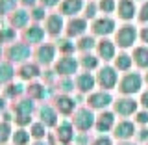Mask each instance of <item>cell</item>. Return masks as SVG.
Masks as SVG:
<instances>
[{
  "instance_id": "6da1fadb",
  "label": "cell",
  "mask_w": 148,
  "mask_h": 145,
  "mask_svg": "<svg viewBox=\"0 0 148 145\" xmlns=\"http://www.w3.org/2000/svg\"><path fill=\"white\" fill-rule=\"evenodd\" d=\"M135 37H137L135 28L133 26H124V28H120L119 34H117V43L120 46H130V45H133Z\"/></svg>"
},
{
  "instance_id": "7a4b0ae2",
  "label": "cell",
  "mask_w": 148,
  "mask_h": 145,
  "mask_svg": "<svg viewBox=\"0 0 148 145\" xmlns=\"http://www.w3.org/2000/svg\"><path fill=\"white\" fill-rule=\"evenodd\" d=\"M74 123H76L78 128L89 130L92 127V123H95V115H92L89 110H80L76 115H74Z\"/></svg>"
},
{
  "instance_id": "3957f363",
  "label": "cell",
  "mask_w": 148,
  "mask_h": 145,
  "mask_svg": "<svg viewBox=\"0 0 148 145\" xmlns=\"http://www.w3.org/2000/svg\"><path fill=\"white\" fill-rule=\"evenodd\" d=\"M139 87H141V76L137 73L128 74L122 80V84H120V89L124 93H135V91H139Z\"/></svg>"
},
{
  "instance_id": "277c9868",
  "label": "cell",
  "mask_w": 148,
  "mask_h": 145,
  "mask_svg": "<svg viewBox=\"0 0 148 145\" xmlns=\"http://www.w3.org/2000/svg\"><path fill=\"white\" fill-rule=\"evenodd\" d=\"M98 82L102 84V87H113L117 82V73L111 67H104L98 74Z\"/></svg>"
},
{
  "instance_id": "5b68a950",
  "label": "cell",
  "mask_w": 148,
  "mask_h": 145,
  "mask_svg": "<svg viewBox=\"0 0 148 145\" xmlns=\"http://www.w3.org/2000/svg\"><path fill=\"white\" fill-rule=\"evenodd\" d=\"M56 71L61 73V74H71V73H74V71H76V60L71 58V56L59 60V63L56 65Z\"/></svg>"
},
{
  "instance_id": "8992f818",
  "label": "cell",
  "mask_w": 148,
  "mask_h": 145,
  "mask_svg": "<svg viewBox=\"0 0 148 145\" xmlns=\"http://www.w3.org/2000/svg\"><path fill=\"white\" fill-rule=\"evenodd\" d=\"M9 56L15 62H22V60H26L30 56V46L28 45H13L9 49Z\"/></svg>"
},
{
  "instance_id": "52a82bcc",
  "label": "cell",
  "mask_w": 148,
  "mask_h": 145,
  "mask_svg": "<svg viewBox=\"0 0 148 145\" xmlns=\"http://www.w3.org/2000/svg\"><path fill=\"white\" fill-rule=\"evenodd\" d=\"M95 32L96 34H100V35H108L113 32V28H115V22L111 21V19H100V21H96L95 22Z\"/></svg>"
},
{
  "instance_id": "ba28073f",
  "label": "cell",
  "mask_w": 148,
  "mask_h": 145,
  "mask_svg": "<svg viewBox=\"0 0 148 145\" xmlns=\"http://www.w3.org/2000/svg\"><path fill=\"white\" fill-rule=\"evenodd\" d=\"M135 108H137V104H135V101H132V99H122V101H119L117 104H115V110H117L119 114H122V115L133 114Z\"/></svg>"
},
{
  "instance_id": "9c48e42d",
  "label": "cell",
  "mask_w": 148,
  "mask_h": 145,
  "mask_svg": "<svg viewBox=\"0 0 148 145\" xmlns=\"http://www.w3.org/2000/svg\"><path fill=\"white\" fill-rule=\"evenodd\" d=\"M89 102H91L92 108H106V106L111 102V97L108 93H95V95H91Z\"/></svg>"
},
{
  "instance_id": "30bf717a",
  "label": "cell",
  "mask_w": 148,
  "mask_h": 145,
  "mask_svg": "<svg viewBox=\"0 0 148 145\" xmlns=\"http://www.w3.org/2000/svg\"><path fill=\"white\" fill-rule=\"evenodd\" d=\"M119 15L122 19H133V15H135V6H133L132 0H122L119 4Z\"/></svg>"
},
{
  "instance_id": "8fae6325",
  "label": "cell",
  "mask_w": 148,
  "mask_h": 145,
  "mask_svg": "<svg viewBox=\"0 0 148 145\" xmlns=\"http://www.w3.org/2000/svg\"><path fill=\"white\" fill-rule=\"evenodd\" d=\"M133 125L132 123H128V121H124V123H119V127L115 128V134H117V138H122V139H126L130 136H133Z\"/></svg>"
},
{
  "instance_id": "7c38bea8",
  "label": "cell",
  "mask_w": 148,
  "mask_h": 145,
  "mask_svg": "<svg viewBox=\"0 0 148 145\" xmlns=\"http://www.w3.org/2000/svg\"><path fill=\"white\" fill-rule=\"evenodd\" d=\"M82 9V0H65L63 6H61V11L65 15H72V13H78Z\"/></svg>"
},
{
  "instance_id": "4fadbf2b",
  "label": "cell",
  "mask_w": 148,
  "mask_h": 145,
  "mask_svg": "<svg viewBox=\"0 0 148 145\" xmlns=\"http://www.w3.org/2000/svg\"><path fill=\"white\" fill-rule=\"evenodd\" d=\"M85 28H87L85 21H82V19H74V21L69 22V34H71V35H80V34L85 32Z\"/></svg>"
},
{
  "instance_id": "5bb4252c",
  "label": "cell",
  "mask_w": 148,
  "mask_h": 145,
  "mask_svg": "<svg viewBox=\"0 0 148 145\" xmlns=\"http://www.w3.org/2000/svg\"><path fill=\"white\" fill-rule=\"evenodd\" d=\"M92 86H95V78H92L89 73L80 74V76H78V87H80L82 91H89Z\"/></svg>"
},
{
  "instance_id": "9a60e30c",
  "label": "cell",
  "mask_w": 148,
  "mask_h": 145,
  "mask_svg": "<svg viewBox=\"0 0 148 145\" xmlns=\"http://www.w3.org/2000/svg\"><path fill=\"white\" fill-rule=\"evenodd\" d=\"M133 58H135L137 65H141V67H148V49H145V46H139V49H135Z\"/></svg>"
},
{
  "instance_id": "2e32d148",
  "label": "cell",
  "mask_w": 148,
  "mask_h": 145,
  "mask_svg": "<svg viewBox=\"0 0 148 145\" xmlns=\"http://www.w3.org/2000/svg\"><path fill=\"white\" fill-rule=\"evenodd\" d=\"M54 54H56V50H54V46H50V45L41 46L39 49V60L43 63H50L54 60Z\"/></svg>"
},
{
  "instance_id": "e0dca14e",
  "label": "cell",
  "mask_w": 148,
  "mask_h": 145,
  "mask_svg": "<svg viewBox=\"0 0 148 145\" xmlns=\"http://www.w3.org/2000/svg\"><path fill=\"white\" fill-rule=\"evenodd\" d=\"M46 26H48V32H50V34H58V32L63 28L61 17H59V15H50L48 17V24H46Z\"/></svg>"
},
{
  "instance_id": "ac0fdd59",
  "label": "cell",
  "mask_w": 148,
  "mask_h": 145,
  "mask_svg": "<svg viewBox=\"0 0 148 145\" xmlns=\"http://www.w3.org/2000/svg\"><path fill=\"white\" fill-rule=\"evenodd\" d=\"M26 37H28V41H32V43H39V41L45 37V32H43V28L34 26V28H30V30L26 32Z\"/></svg>"
},
{
  "instance_id": "d6986e66",
  "label": "cell",
  "mask_w": 148,
  "mask_h": 145,
  "mask_svg": "<svg viewBox=\"0 0 148 145\" xmlns=\"http://www.w3.org/2000/svg\"><path fill=\"white\" fill-rule=\"evenodd\" d=\"M111 125H113V115H111V114H102L100 119H98V123H96V127H98L100 132H106V130L111 128Z\"/></svg>"
},
{
  "instance_id": "ffe728a7",
  "label": "cell",
  "mask_w": 148,
  "mask_h": 145,
  "mask_svg": "<svg viewBox=\"0 0 148 145\" xmlns=\"http://www.w3.org/2000/svg\"><path fill=\"white\" fill-rule=\"evenodd\" d=\"M98 50H100V54L104 56V60H111L113 54H115V49H113V43H111V41H102Z\"/></svg>"
},
{
  "instance_id": "44dd1931",
  "label": "cell",
  "mask_w": 148,
  "mask_h": 145,
  "mask_svg": "<svg viewBox=\"0 0 148 145\" xmlns=\"http://www.w3.org/2000/svg\"><path fill=\"white\" fill-rule=\"evenodd\" d=\"M28 19H30V15H28L24 9H21V11H15V13H13V26L22 28V26L28 22Z\"/></svg>"
},
{
  "instance_id": "7402d4cb",
  "label": "cell",
  "mask_w": 148,
  "mask_h": 145,
  "mask_svg": "<svg viewBox=\"0 0 148 145\" xmlns=\"http://www.w3.org/2000/svg\"><path fill=\"white\" fill-rule=\"evenodd\" d=\"M58 108H59V112H63V114H69V112H72V108H74V101L69 99V97H59Z\"/></svg>"
},
{
  "instance_id": "603a6c76",
  "label": "cell",
  "mask_w": 148,
  "mask_h": 145,
  "mask_svg": "<svg viewBox=\"0 0 148 145\" xmlns=\"http://www.w3.org/2000/svg\"><path fill=\"white\" fill-rule=\"evenodd\" d=\"M41 117H43L45 125H56V112L50 108V106H45L41 110Z\"/></svg>"
},
{
  "instance_id": "cb8c5ba5",
  "label": "cell",
  "mask_w": 148,
  "mask_h": 145,
  "mask_svg": "<svg viewBox=\"0 0 148 145\" xmlns=\"http://www.w3.org/2000/svg\"><path fill=\"white\" fill-rule=\"evenodd\" d=\"M58 136H59V139H61L63 143L71 142V138H72V127H71L69 123H63L61 127H59V132H58Z\"/></svg>"
},
{
  "instance_id": "d4e9b609",
  "label": "cell",
  "mask_w": 148,
  "mask_h": 145,
  "mask_svg": "<svg viewBox=\"0 0 148 145\" xmlns=\"http://www.w3.org/2000/svg\"><path fill=\"white\" fill-rule=\"evenodd\" d=\"M13 67L9 63H0V82H8L13 76Z\"/></svg>"
},
{
  "instance_id": "484cf974",
  "label": "cell",
  "mask_w": 148,
  "mask_h": 145,
  "mask_svg": "<svg viewBox=\"0 0 148 145\" xmlns=\"http://www.w3.org/2000/svg\"><path fill=\"white\" fill-rule=\"evenodd\" d=\"M32 108H34V104H32L30 101H22V102H18L17 112H18V115H30Z\"/></svg>"
},
{
  "instance_id": "4316f807",
  "label": "cell",
  "mask_w": 148,
  "mask_h": 145,
  "mask_svg": "<svg viewBox=\"0 0 148 145\" xmlns=\"http://www.w3.org/2000/svg\"><path fill=\"white\" fill-rule=\"evenodd\" d=\"M21 74H22V78H34V76L39 74V71H37L35 65H24L22 71H21Z\"/></svg>"
},
{
  "instance_id": "83f0119b",
  "label": "cell",
  "mask_w": 148,
  "mask_h": 145,
  "mask_svg": "<svg viewBox=\"0 0 148 145\" xmlns=\"http://www.w3.org/2000/svg\"><path fill=\"white\" fill-rule=\"evenodd\" d=\"M28 93H30L32 97H35V99H41V97H45V89L43 86H39V84H34V86L28 87Z\"/></svg>"
},
{
  "instance_id": "f1b7e54d",
  "label": "cell",
  "mask_w": 148,
  "mask_h": 145,
  "mask_svg": "<svg viewBox=\"0 0 148 145\" xmlns=\"http://www.w3.org/2000/svg\"><path fill=\"white\" fill-rule=\"evenodd\" d=\"M17 0H0V13H8L15 8Z\"/></svg>"
},
{
  "instance_id": "f546056e",
  "label": "cell",
  "mask_w": 148,
  "mask_h": 145,
  "mask_svg": "<svg viewBox=\"0 0 148 145\" xmlns=\"http://www.w3.org/2000/svg\"><path fill=\"white\" fill-rule=\"evenodd\" d=\"M130 65H132V58L126 54H122V56H119L117 58V67L119 69H128Z\"/></svg>"
},
{
  "instance_id": "4dcf8cb0",
  "label": "cell",
  "mask_w": 148,
  "mask_h": 145,
  "mask_svg": "<svg viewBox=\"0 0 148 145\" xmlns=\"http://www.w3.org/2000/svg\"><path fill=\"white\" fill-rule=\"evenodd\" d=\"M13 139H15L17 145H24L28 139H30V136H28L26 130H18V132H15V138H13Z\"/></svg>"
},
{
  "instance_id": "1f68e13d",
  "label": "cell",
  "mask_w": 148,
  "mask_h": 145,
  "mask_svg": "<svg viewBox=\"0 0 148 145\" xmlns=\"http://www.w3.org/2000/svg\"><path fill=\"white\" fill-rule=\"evenodd\" d=\"M100 8L104 9L106 13H111V11H113V8H115V2H113V0H102Z\"/></svg>"
},
{
  "instance_id": "d6a6232c",
  "label": "cell",
  "mask_w": 148,
  "mask_h": 145,
  "mask_svg": "<svg viewBox=\"0 0 148 145\" xmlns=\"http://www.w3.org/2000/svg\"><path fill=\"white\" fill-rule=\"evenodd\" d=\"M8 136H9V125L2 123V125H0V142H6Z\"/></svg>"
},
{
  "instance_id": "836d02e7",
  "label": "cell",
  "mask_w": 148,
  "mask_h": 145,
  "mask_svg": "<svg viewBox=\"0 0 148 145\" xmlns=\"http://www.w3.org/2000/svg\"><path fill=\"white\" fill-rule=\"evenodd\" d=\"M82 63L85 65L87 69H92V67H96V63H98V62H96V58H92V56H85V58L82 60Z\"/></svg>"
},
{
  "instance_id": "e575fe53",
  "label": "cell",
  "mask_w": 148,
  "mask_h": 145,
  "mask_svg": "<svg viewBox=\"0 0 148 145\" xmlns=\"http://www.w3.org/2000/svg\"><path fill=\"white\" fill-rule=\"evenodd\" d=\"M15 37V32L11 30V28H6V30L0 32V41H6V39H13Z\"/></svg>"
},
{
  "instance_id": "d590c367",
  "label": "cell",
  "mask_w": 148,
  "mask_h": 145,
  "mask_svg": "<svg viewBox=\"0 0 148 145\" xmlns=\"http://www.w3.org/2000/svg\"><path fill=\"white\" fill-rule=\"evenodd\" d=\"M92 45H95V41H92V37H85V39H82V41H80V49H82V50L92 49Z\"/></svg>"
},
{
  "instance_id": "8d00e7d4",
  "label": "cell",
  "mask_w": 148,
  "mask_h": 145,
  "mask_svg": "<svg viewBox=\"0 0 148 145\" xmlns=\"http://www.w3.org/2000/svg\"><path fill=\"white\" fill-rule=\"evenodd\" d=\"M32 134H34L35 138H41L45 134V128H43V125H34V128H32Z\"/></svg>"
},
{
  "instance_id": "74e56055",
  "label": "cell",
  "mask_w": 148,
  "mask_h": 145,
  "mask_svg": "<svg viewBox=\"0 0 148 145\" xmlns=\"http://www.w3.org/2000/svg\"><path fill=\"white\" fill-rule=\"evenodd\" d=\"M139 19H141L143 22H145V21H148V4H145V6H143V9H141V15H139Z\"/></svg>"
},
{
  "instance_id": "f35d334b",
  "label": "cell",
  "mask_w": 148,
  "mask_h": 145,
  "mask_svg": "<svg viewBox=\"0 0 148 145\" xmlns=\"http://www.w3.org/2000/svg\"><path fill=\"white\" fill-rule=\"evenodd\" d=\"M59 46H61V50H65V52H69V50L74 49V45L71 43V41H61V45H59Z\"/></svg>"
},
{
  "instance_id": "ab89813d",
  "label": "cell",
  "mask_w": 148,
  "mask_h": 145,
  "mask_svg": "<svg viewBox=\"0 0 148 145\" xmlns=\"http://www.w3.org/2000/svg\"><path fill=\"white\" fill-rule=\"evenodd\" d=\"M34 17H35V19H43V17H45V9H43V8H35V9H34Z\"/></svg>"
},
{
  "instance_id": "60d3db41",
  "label": "cell",
  "mask_w": 148,
  "mask_h": 145,
  "mask_svg": "<svg viewBox=\"0 0 148 145\" xmlns=\"http://www.w3.org/2000/svg\"><path fill=\"white\" fill-rule=\"evenodd\" d=\"M21 87H22V86H11V89L8 91V95H9V97H13V95H17V93H21V91H22Z\"/></svg>"
},
{
  "instance_id": "b9f144b4",
  "label": "cell",
  "mask_w": 148,
  "mask_h": 145,
  "mask_svg": "<svg viewBox=\"0 0 148 145\" xmlns=\"http://www.w3.org/2000/svg\"><path fill=\"white\" fill-rule=\"evenodd\" d=\"M95 4H89V6H87V17H95Z\"/></svg>"
},
{
  "instance_id": "7bdbcfd3",
  "label": "cell",
  "mask_w": 148,
  "mask_h": 145,
  "mask_svg": "<svg viewBox=\"0 0 148 145\" xmlns=\"http://www.w3.org/2000/svg\"><path fill=\"white\" fill-rule=\"evenodd\" d=\"M137 119L141 121V123H146V121H148V114H146V112H141V114L137 115Z\"/></svg>"
},
{
  "instance_id": "ee69618b",
  "label": "cell",
  "mask_w": 148,
  "mask_h": 145,
  "mask_svg": "<svg viewBox=\"0 0 148 145\" xmlns=\"http://www.w3.org/2000/svg\"><path fill=\"white\" fill-rule=\"evenodd\" d=\"M61 86H63V89H67V91H69V89H72V82H69V80H63V82H61Z\"/></svg>"
},
{
  "instance_id": "f6af8a7d",
  "label": "cell",
  "mask_w": 148,
  "mask_h": 145,
  "mask_svg": "<svg viewBox=\"0 0 148 145\" xmlns=\"http://www.w3.org/2000/svg\"><path fill=\"white\" fill-rule=\"evenodd\" d=\"M58 2H59V0H43V4H45V6H56Z\"/></svg>"
},
{
  "instance_id": "bcb514c9",
  "label": "cell",
  "mask_w": 148,
  "mask_h": 145,
  "mask_svg": "<svg viewBox=\"0 0 148 145\" xmlns=\"http://www.w3.org/2000/svg\"><path fill=\"white\" fill-rule=\"evenodd\" d=\"M96 145H109V139L108 138H100L98 142H96Z\"/></svg>"
},
{
  "instance_id": "7dc6e473",
  "label": "cell",
  "mask_w": 148,
  "mask_h": 145,
  "mask_svg": "<svg viewBox=\"0 0 148 145\" xmlns=\"http://www.w3.org/2000/svg\"><path fill=\"white\" fill-rule=\"evenodd\" d=\"M141 37H143V41H145V43H148V28H145V30H143Z\"/></svg>"
},
{
  "instance_id": "c3c4849f",
  "label": "cell",
  "mask_w": 148,
  "mask_h": 145,
  "mask_svg": "<svg viewBox=\"0 0 148 145\" xmlns=\"http://www.w3.org/2000/svg\"><path fill=\"white\" fill-rule=\"evenodd\" d=\"M141 102H143V104H145L146 108H148V91L145 93V95H143V101H141Z\"/></svg>"
},
{
  "instance_id": "681fc988",
  "label": "cell",
  "mask_w": 148,
  "mask_h": 145,
  "mask_svg": "<svg viewBox=\"0 0 148 145\" xmlns=\"http://www.w3.org/2000/svg\"><path fill=\"white\" fill-rule=\"evenodd\" d=\"M22 4H26V6H34L35 0H22Z\"/></svg>"
},
{
  "instance_id": "f907efd6",
  "label": "cell",
  "mask_w": 148,
  "mask_h": 145,
  "mask_svg": "<svg viewBox=\"0 0 148 145\" xmlns=\"http://www.w3.org/2000/svg\"><path fill=\"white\" fill-rule=\"evenodd\" d=\"M146 132H148V130H141V138H143V139H145V138L148 136V134H146Z\"/></svg>"
},
{
  "instance_id": "816d5d0a",
  "label": "cell",
  "mask_w": 148,
  "mask_h": 145,
  "mask_svg": "<svg viewBox=\"0 0 148 145\" xmlns=\"http://www.w3.org/2000/svg\"><path fill=\"white\" fill-rule=\"evenodd\" d=\"M2 106H4V102H2V101H0V110H2Z\"/></svg>"
},
{
  "instance_id": "f5cc1de1",
  "label": "cell",
  "mask_w": 148,
  "mask_h": 145,
  "mask_svg": "<svg viewBox=\"0 0 148 145\" xmlns=\"http://www.w3.org/2000/svg\"><path fill=\"white\" fill-rule=\"evenodd\" d=\"M146 80H148V74H146Z\"/></svg>"
},
{
  "instance_id": "db71d44e",
  "label": "cell",
  "mask_w": 148,
  "mask_h": 145,
  "mask_svg": "<svg viewBox=\"0 0 148 145\" xmlns=\"http://www.w3.org/2000/svg\"><path fill=\"white\" fill-rule=\"evenodd\" d=\"M126 145H130V143H126Z\"/></svg>"
}]
</instances>
